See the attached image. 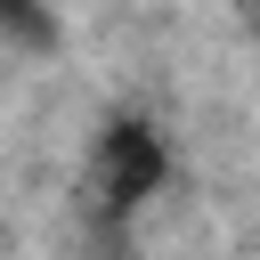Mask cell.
Instances as JSON below:
<instances>
[{
    "label": "cell",
    "mask_w": 260,
    "mask_h": 260,
    "mask_svg": "<svg viewBox=\"0 0 260 260\" xmlns=\"http://www.w3.org/2000/svg\"><path fill=\"white\" fill-rule=\"evenodd\" d=\"M0 41L49 57V49H57V8H49V0H0Z\"/></svg>",
    "instance_id": "2"
},
{
    "label": "cell",
    "mask_w": 260,
    "mask_h": 260,
    "mask_svg": "<svg viewBox=\"0 0 260 260\" xmlns=\"http://www.w3.org/2000/svg\"><path fill=\"white\" fill-rule=\"evenodd\" d=\"M162 171H171V154H162V138H154L146 122H106V130H98L89 187H98V211H106V219L138 211V203L162 187Z\"/></svg>",
    "instance_id": "1"
}]
</instances>
